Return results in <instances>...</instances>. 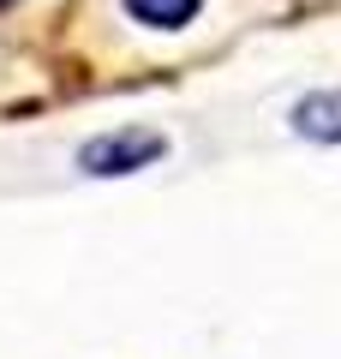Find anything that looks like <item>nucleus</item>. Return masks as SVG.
Instances as JSON below:
<instances>
[{
    "mask_svg": "<svg viewBox=\"0 0 341 359\" xmlns=\"http://www.w3.org/2000/svg\"><path fill=\"white\" fill-rule=\"evenodd\" d=\"M156 156H162V132L132 126V132H102V138H90L78 150V168L84 174H132V168L156 162Z\"/></svg>",
    "mask_w": 341,
    "mask_h": 359,
    "instance_id": "obj_1",
    "label": "nucleus"
},
{
    "mask_svg": "<svg viewBox=\"0 0 341 359\" xmlns=\"http://www.w3.org/2000/svg\"><path fill=\"white\" fill-rule=\"evenodd\" d=\"M293 132L317 144H341V90H317V96H300L293 108Z\"/></svg>",
    "mask_w": 341,
    "mask_h": 359,
    "instance_id": "obj_2",
    "label": "nucleus"
},
{
    "mask_svg": "<svg viewBox=\"0 0 341 359\" xmlns=\"http://www.w3.org/2000/svg\"><path fill=\"white\" fill-rule=\"evenodd\" d=\"M198 6H203V0H126V13L138 18V25H150V30H180V25H192Z\"/></svg>",
    "mask_w": 341,
    "mask_h": 359,
    "instance_id": "obj_3",
    "label": "nucleus"
},
{
    "mask_svg": "<svg viewBox=\"0 0 341 359\" xmlns=\"http://www.w3.org/2000/svg\"><path fill=\"white\" fill-rule=\"evenodd\" d=\"M0 6H13V0H0Z\"/></svg>",
    "mask_w": 341,
    "mask_h": 359,
    "instance_id": "obj_4",
    "label": "nucleus"
}]
</instances>
